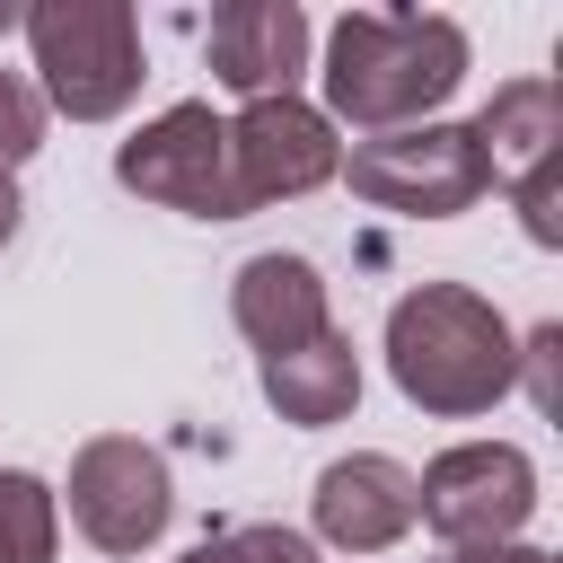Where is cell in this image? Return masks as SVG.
<instances>
[{"label": "cell", "instance_id": "6da1fadb", "mask_svg": "<svg viewBox=\"0 0 563 563\" xmlns=\"http://www.w3.org/2000/svg\"><path fill=\"white\" fill-rule=\"evenodd\" d=\"M325 123H352L361 141L440 123V106L466 79V26L440 9H343L325 35Z\"/></svg>", "mask_w": 563, "mask_h": 563}, {"label": "cell", "instance_id": "7a4b0ae2", "mask_svg": "<svg viewBox=\"0 0 563 563\" xmlns=\"http://www.w3.org/2000/svg\"><path fill=\"white\" fill-rule=\"evenodd\" d=\"M387 378L405 405L466 422L519 387V334L475 282H413L387 308Z\"/></svg>", "mask_w": 563, "mask_h": 563}, {"label": "cell", "instance_id": "3957f363", "mask_svg": "<svg viewBox=\"0 0 563 563\" xmlns=\"http://www.w3.org/2000/svg\"><path fill=\"white\" fill-rule=\"evenodd\" d=\"M26 53L44 114L114 123L141 97V18L123 0H26Z\"/></svg>", "mask_w": 563, "mask_h": 563}, {"label": "cell", "instance_id": "277c9868", "mask_svg": "<svg viewBox=\"0 0 563 563\" xmlns=\"http://www.w3.org/2000/svg\"><path fill=\"white\" fill-rule=\"evenodd\" d=\"M334 176L369 211H396V220H457L493 194V158L466 123H405V132L352 141Z\"/></svg>", "mask_w": 563, "mask_h": 563}, {"label": "cell", "instance_id": "5b68a950", "mask_svg": "<svg viewBox=\"0 0 563 563\" xmlns=\"http://www.w3.org/2000/svg\"><path fill=\"white\" fill-rule=\"evenodd\" d=\"M413 519L449 545H519V528L537 519V457L519 440H457L413 475Z\"/></svg>", "mask_w": 563, "mask_h": 563}, {"label": "cell", "instance_id": "8992f818", "mask_svg": "<svg viewBox=\"0 0 563 563\" xmlns=\"http://www.w3.org/2000/svg\"><path fill=\"white\" fill-rule=\"evenodd\" d=\"M167 519H176V475H167V457H158L150 440L97 431V440L70 457V528H79L97 554L132 563V554H150V545L167 537Z\"/></svg>", "mask_w": 563, "mask_h": 563}, {"label": "cell", "instance_id": "52a82bcc", "mask_svg": "<svg viewBox=\"0 0 563 563\" xmlns=\"http://www.w3.org/2000/svg\"><path fill=\"white\" fill-rule=\"evenodd\" d=\"M114 185L158 202V211H185V220H238V194H229V132L202 97L150 114L132 141H114Z\"/></svg>", "mask_w": 563, "mask_h": 563}, {"label": "cell", "instance_id": "ba28073f", "mask_svg": "<svg viewBox=\"0 0 563 563\" xmlns=\"http://www.w3.org/2000/svg\"><path fill=\"white\" fill-rule=\"evenodd\" d=\"M220 132H229L238 220L264 211V202L317 194V185H334V167H343V141H334V123H325L308 97H255V106H238Z\"/></svg>", "mask_w": 563, "mask_h": 563}, {"label": "cell", "instance_id": "9c48e42d", "mask_svg": "<svg viewBox=\"0 0 563 563\" xmlns=\"http://www.w3.org/2000/svg\"><path fill=\"white\" fill-rule=\"evenodd\" d=\"M308 545H334V554H387L413 537V466L387 457V449H352V457H325L317 484H308Z\"/></svg>", "mask_w": 563, "mask_h": 563}, {"label": "cell", "instance_id": "30bf717a", "mask_svg": "<svg viewBox=\"0 0 563 563\" xmlns=\"http://www.w3.org/2000/svg\"><path fill=\"white\" fill-rule=\"evenodd\" d=\"M202 62L211 79L255 106V97H299L308 70V9L299 0H229L202 18Z\"/></svg>", "mask_w": 563, "mask_h": 563}, {"label": "cell", "instance_id": "8fae6325", "mask_svg": "<svg viewBox=\"0 0 563 563\" xmlns=\"http://www.w3.org/2000/svg\"><path fill=\"white\" fill-rule=\"evenodd\" d=\"M229 317H238V334L255 343V361L299 352V343H317V334L334 325L325 273H317L308 255H290V246H264V255H246V264L229 273Z\"/></svg>", "mask_w": 563, "mask_h": 563}, {"label": "cell", "instance_id": "7c38bea8", "mask_svg": "<svg viewBox=\"0 0 563 563\" xmlns=\"http://www.w3.org/2000/svg\"><path fill=\"white\" fill-rule=\"evenodd\" d=\"M255 387H264V405H273L282 422L325 431V422H343V413L361 405V352H352V334H343V325H325L317 343L255 361Z\"/></svg>", "mask_w": 563, "mask_h": 563}, {"label": "cell", "instance_id": "4fadbf2b", "mask_svg": "<svg viewBox=\"0 0 563 563\" xmlns=\"http://www.w3.org/2000/svg\"><path fill=\"white\" fill-rule=\"evenodd\" d=\"M466 132L484 141L493 176H519V167H537V158L563 150V88L554 79H501Z\"/></svg>", "mask_w": 563, "mask_h": 563}, {"label": "cell", "instance_id": "5bb4252c", "mask_svg": "<svg viewBox=\"0 0 563 563\" xmlns=\"http://www.w3.org/2000/svg\"><path fill=\"white\" fill-rule=\"evenodd\" d=\"M62 545V493L26 466H0V563H53Z\"/></svg>", "mask_w": 563, "mask_h": 563}, {"label": "cell", "instance_id": "9a60e30c", "mask_svg": "<svg viewBox=\"0 0 563 563\" xmlns=\"http://www.w3.org/2000/svg\"><path fill=\"white\" fill-rule=\"evenodd\" d=\"M185 563H317V545L282 519H238V528H211Z\"/></svg>", "mask_w": 563, "mask_h": 563}, {"label": "cell", "instance_id": "2e32d148", "mask_svg": "<svg viewBox=\"0 0 563 563\" xmlns=\"http://www.w3.org/2000/svg\"><path fill=\"white\" fill-rule=\"evenodd\" d=\"M44 97H35V79L26 70H0V176H18L35 150H44Z\"/></svg>", "mask_w": 563, "mask_h": 563}, {"label": "cell", "instance_id": "e0dca14e", "mask_svg": "<svg viewBox=\"0 0 563 563\" xmlns=\"http://www.w3.org/2000/svg\"><path fill=\"white\" fill-rule=\"evenodd\" d=\"M510 202H519L528 246H563V150L537 158V167H519V176H510Z\"/></svg>", "mask_w": 563, "mask_h": 563}, {"label": "cell", "instance_id": "ac0fdd59", "mask_svg": "<svg viewBox=\"0 0 563 563\" xmlns=\"http://www.w3.org/2000/svg\"><path fill=\"white\" fill-rule=\"evenodd\" d=\"M554 352H563V325H537V334H519V378H528L537 413H554Z\"/></svg>", "mask_w": 563, "mask_h": 563}, {"label": "cell", "instance_id": "d6986e66", "mask_svg": "<svg viewBox=\"0 0 563 563\" xmlns=\"http://www.w3.org/2000/svg\"><path fill=\"white\" fill-rule=\"evenodd\" d=\"M440 563H554L545 545H475V554H440Z\"/></svg>", "mask_w": 563, "mask_h": 563}, {"label": "cell", "instance_id": "ffe728a7", "mask_svg": "<svg viewBox=\"0 0 563 563\" xmlns=\"http://www.w3.org/2000/svg\"><path fill=\"white\" fill-rule=\"evenodd\" d=\"M18 211H26V202H18V176H0V246L18 238Z\"/></svg>", "mask_w": 563, "mask_h": 563}, {"label": "cell", "instance_id": "44dd1931", "mask_svg": "<svg viewBox=\"0 0 563 563\" xmlns=\"http://www.w3.org/2000/svg\"><path fill=\"white\" fill-rule=\"evenodd\" d=\"M18 18H26V9H18V0H0V35H9V26H18Z\"/></svg>", "mask_w": 563, "mask_h": 563}]
</instances>
